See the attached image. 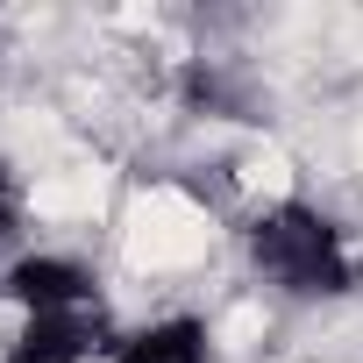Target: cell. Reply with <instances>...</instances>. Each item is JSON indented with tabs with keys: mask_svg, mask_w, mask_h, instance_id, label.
<instances>
[{
	"mask_svg": "<svg viewBox=\"0 0 363 363\" xmlns=\"http://www.w3.org/2000/svg\"><path fill=\"white\" fill-rule=\"evenodd\" d=\"M0 363H207V328L200 320H157V328H135V335H107L93 349H72V356H22L8 349Z\"/></svg>",
	"mask_w": 363,
	"mask_h": 363,
	"instance_id": "2",
	"label": "cell"
},
{
	"mask_svg": "<svg viewBox=\"0 0 363 363\" xmlns=\"http://www.w3.org/2000/svg\"><path fill=\"white\" fill-rule=\"evenodd\" d=\"M250 264L292 299H335L356 285V242L306 200H278L250 221Z\"/></svg>",
	"mask_w": 363,
	"mask_h": 363,
	"instance_id": "1",
	"label": "cell"
},
{
	"mask_svg": "<svg viewBox=\"0 0 363 363\" xmlns=\"http://www.w3.org/2000/svg\"><path fill=\"white\" fill-rule=\"evenodd\" d=\"M356 285H363V242H356Z\"/></svg>",
	"mask_w": 363,
	"mask_h": 363,
	"instance_id": "4",
	"label": "cell"
},
{
	"mask_svg": "<svg viewBox=\"0 0 363 363\" xmlns=\"http://www.w3.org/2000/svg\"><path fill=\"white\" fill-rule=\"evenodd\" d=\"M15 214H22V193H15V178H8V164H0V235L15 228Z\"/></svg>",
	"mask_w": 363,
	"mask_h": 363,
	"instance_id": "3",
	"label": "cell"
}]
</instances>
